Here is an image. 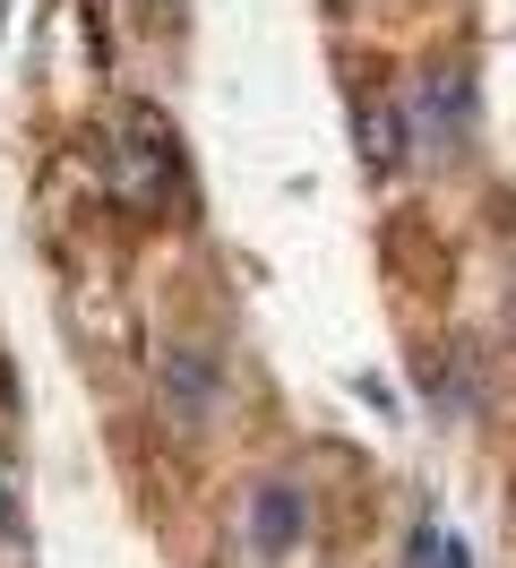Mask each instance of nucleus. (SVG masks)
I'll use <instances>...</instances> for the list:
<instances>
[{
    "instance_id": "nucleus-1",
    "label": "nucleus",
    "mask_w": 516,
    "mask_h": 568,
    "mask_svg": "<svg viewBox=\"0 0 516 568\" xmlns=\"http://www.w3.org/2000/svg\"><path fill=\"white\" fill-rule=\"evenodd\" d=\"M112 190L130 199V207H172L181 199V146H172V121L155 112H138L130 139L112 146Z\"/></svg>"
},
{
    "instance_id": "nucleus-2",
    "label": "nucleus",
    "mask_w": 516,
    "mask_h": 568,
    "mask_svg": "<svg viewBox=\"0 0 516 568\" xmlns=\"http://www.w3.org/2000/svg\"><path fill=\"white\" fill-rule=\"evenodd\" d=\"M405 130H413V146L456 155L465 130H474V78L465 70H431L422 87H413V104H405Z\"/></svg>"
},
{
    "instance_id": "nucleus-3",
    "label": "nucleus",
    "mask_w": 516,
    "mask_h": 568,
    "mask_svg": "<svg viewBox=\"0 0 516 568\" xmlns=\"http://www.w3.org/2000/svg\"><path fill=\"white\" fill-rule=\"evenodd\" d=\"M155 388H164L181 430H206L224 414V371H215V354H199V345H172V354L155 362Z\"/></svg>"
},
{
    "instance_id": "nucleus-4",
    "label": "nucleus",
    "mask_w": 516,
    "mask_h": 568,
    "mask_svg": "<svg viewBox=\"0 0 516 568\" xmlns=\"http://www.w3.org/2000/svg\"><path fill=\"white\" fill-rule=\"evenodd\" d=\"M302 534H310L302 483H259V491H250V551H259V560H293Z\"/></svg>"
},
{
    "instance_id": "nucleus-5",
    "label": "nucleus",
    "mask_w": 516,
    "mask_h": 568,
    "mask_svg": "<svg viewBox=\"0 0 516 568\" xmlns=\"http://www.w3.org/2000/svg\"><path fill=\"white\" fill-rule=\"evenodd\" d=\"M353 139H362V155H371L378 173H387V164L405 155V121H396L387 104H362V121H353Z\"/></svg>"
},
{
    "instance_id": "nucleus-6",
    "label": "nucleus",
    "mask_w": 516,
    "mask_h": 568,
    "mask_svg": "<svg viewBox=\"0 0 516 568\" xmlns=\"http://www.w3.org/2000/svg\"><path fill=\"white\" fill-rule=\"evenodd\" d=\"M413 568H465L456 534H439V526H413Z\"/></svg>"
},
{
    "instance_id": "nucleus-7",
    "label": "nucleus",
    "mask_w": 516,
    "mask_h": 568,
    "mask_svg": "<svg viewBox=\"0 0 516 568\" xmlns=\"http://www.w3.org/2000/svg\"><path fill=\"white\" fill-rule=\"evenodd\" d=\"M18 526V491H9V474H0V534Z\"/></svg>"
},
{
    "instance_id": "nucleus-8",
    "label": "nucleus",
    "mask_w": 516,
    "mask_h": 568,
    "mask_svg": "<svg viewBox=\"0 0 516 568\" xmlns=\"http://www.w3.org/2000/svg\"><path fill=\"white\" fill-rule=\"evenodd\" d=\"M0 405H18V379H9V371H0Z\"/></svg>"
},
{
    "instance_id": "nucleus-9",
    "label": "nucleus",
    "mask_w": 516,
    "mask_h": 568,
    "mask_svg": "<svg viewBox=\"0 0 516 568\" xmlns=\"http://www.w3.org/2000/svg\"><path fill=\"white\" fill-rule=\"evenodd\" d=\"M508 327H516V302H508Z\"/></svg>"
}]
</instances>
